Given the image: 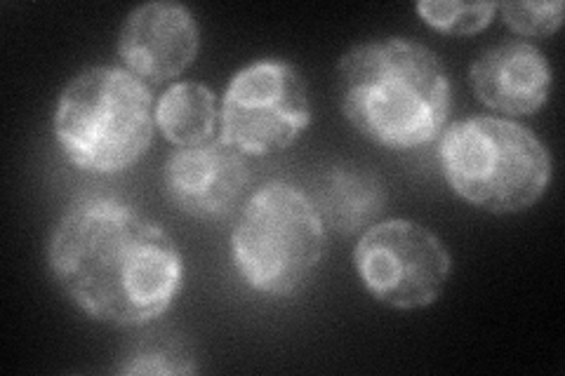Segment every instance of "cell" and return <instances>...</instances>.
<instances>
[{
    "instance_id": "obj_1",
    "label": "cell",
    "mask_w": 565,
    "mask_h": 376,
    "mask_svg": "<svg viewBox=\"0 0 565 376\" xmlns=\"http://www.w3.org/2000/svg\"><path fill=\"white\" fill-rule=\"evenodd\" d=\"M60 290L93 320L145 327L161 318L184 284V259L170 233L118 198L71 205L47 240Z\"/></svg>"
},
{
    "instance_id": "obj_2",
    "label": "cell",
    "mask_w": 565,
    "mask_h": 376,
    "mask_svg": "<svg viewBox=\"0 0 565 376\" xmlns=\"http://www.w3.org/2000/svg\"><path fill=\"white\" fill-rule=\"evenodd\" d=\"M340 106L351 128L394 151L427 147L448 128L452 93L436 52L408 39L347 50L338 66Z\"/></svg>"
},
{
    "instance_id": "obj_3",
    "label": "cell",
    "mask_w": 565,
    "mask_h": 376,
    "mask_svg": "<svg viewBox=\"0 0 565 376\" xmlns=\"http://www.w3.org/2000/svg\"><path fill=\"white\" fill-rule=\"evenodd\" d=\"M52 130L71 165L116 174L137 165L156 135V99L120 66H90L62 89Z\"/></svg>"
},
{
    "instance_id": "obj_4",
    "label": "cell",
    "mask_w": 565,
    "mask_h": 376,
    "mask_svg": "<svg viewBox=\"0 0 565 376\" xmlns=\"http://www.w3.org/2000/svg\"><path fill=\"white\" fill-rule=\"evenodd\" d=\"M438 160L459 198L490 214L533 207L554 176V160L544 141L523 125L498 116L448 125L438 137Z\"/></svg>"
},
{
    "instance_id": "obj_5",
    "label": "cell",
    "mask_w": 565,
    "mask_h": 376,
    "mask_svg": "<svg viewBox=\"0 0 565 376\" xmlns=\"http://www.w3.org/2000/svg\"><path fill=\"white\" fill-rule=\"evenodd\" d=\"M328 255V224L311 195L290 182L259 186L232 233V259L247 288L288 299L313 280Z\"/></svg>"
},
{
    "instance_id": "obj_6",
    "label": "cell",
    "mask_w": 565,
    "mask_h": 376,
    "mask_svg": "<svg viewBox=\"0 0 565 376\" xmlns=\"http://www.w3.org/2000/svg\"><path fill=\"white\" fill-rule=\"evenodd\" d=\"M311 122L309 85L292 62L257 60L236 71L220 104V139L245 158L290 149Z\"/></svg>"
},
{
    "instance_id": "obj_7",
    "label": "cell",
    "mask_w": 565,
    "mask_h": 376,
    "mask_svg": "<svg viewBox=\"0 0 565 376\" xmlns=\"http://www.w3.org/2000/svg\"><path fill=\"white\" fill-rule=\"evenodd\" d=\"M353 266L370 297L388 309L417 311L444 294L452 257L431 228L411 219H386L361 233Z\"/></svg>"
},
{
    "instance_id": "obj_8",
    "label": "cell",
    "mask_w": 565,
    "mask_h": 376,
    "mask_svg": "<svg viewBox=\"0 0 565 376\" xmlns=\"http://www.w3.org/2000/svg\"><path fill=\"white\" fill-rule=\"evenodd\" d=\"M250 165L222 139L177 149L163 165L166 198L186 217L222 222L232 217L250 186Z\"/></svg>"
},
{
    "instance_id": "obj_9",
    "label": "cell",
    "mask_w": 565,
    "mask_h": 376,
    "mask_svg": "<svg viewBox=\"0 0 565 376\" xmlns=\"http://www.w3.org/2000/svg\"><path fill=\"white\" fill-rule=\"evenodd\" d=\"M201 50V29L182 3L137 6L120 26L118 57L122 68L147 85L174 80L196 62Z\"/></svg>"
},
{
    "instance_id": "obj_10",
    "label": "cell",
    "mask_w": 565,
    "mask_h": 376,
    "mask_svg": "<svg viewBox=\"0 0 565 376\" xmlns=\"http://www.w3.org/2000/svg\"><path fill=\"white\" fill-rule=\"evenodd\" d=\"M469 83L476 99L490 111L523 118L550 101L554 68L537 45L511 39L476 57L469 66Z\"/></svg>"
},
{
    "instance_id": "obj_11",
    "label": "cell",
    "mask_w": 565,
    "mask_h": 376,
    "mask_svg": "<svg viewBox=\"0 0 565 376\" xmlns=\"http://www.w3.org/2000/svg\"><path fill=\"white\" fill-rule=\"evenodd\" d=\"M311 201L321 212L328 228L353 236V233L377 224V217L386 205V189L373 172L338 168L321 179Z\"/></svg>"
},
{
    "instance_id": "obj_12",
    "label": "cell",
    "mask_w": 565,
    "mask_h": 376,
    "mask_svg": "<svg viewBox=\"0 0 565 376\" xmlns=\"http://www.w3.org/2000/svg\"><path fill=\"white\" fill-rule=\"evenodd\" d=\"M156 128L177 149L205 144L220 128L217 95L199 80L170 85L156 101Z\"/></svg>"
},
{
    "instance_id": "obj_13",
    "label": "cell",
    "mask_w": 565,
    "mask_h": 376,
    "mask_svg": "<svg viewBox=\"0 0 565 376\" xmlns=\"http://www.w3.org/2000/svg\"><path fill=\"white\" fill-rule=\"evenodd\" d=\"M122 361L120 374H193L199 369L182 342L161 336L137 344Z\"/></svg>"
},
{
    "instance_id": "obj_14",
    "label": "cell",
    "mask_w": 565,
    "mask_h": 376,
    "mask_svg": "<svg viewBox=\"0 0 565 376\" xmlns=\"http://www.w3.org/2000/svg\"><path fill=\"white\" fill-rule=\"evenodd\" d=\"M494 12L498 3H457V0H424L417 3V14L431 29L448 33V35H473L483 31Z\"/></svg>"
},
{
    "instance_id": "obj_15",
    "label": "cell",
    "mask_w": 565,
    "mask_h": 376,
    "mask_svg": "<svg viewBox=\"0 0 565 376\" xmlns=\"http://www.w3.org/2000/svg\"><path fill=\"white\" fill-rule=\"evenodd\" d=\"M498 12L502 14L504 24L519 35H525V39H546V35H554L561 29L565 6L561 0H550V3L519 0V3H500Z\"/></svg>"
}]
</instances>
